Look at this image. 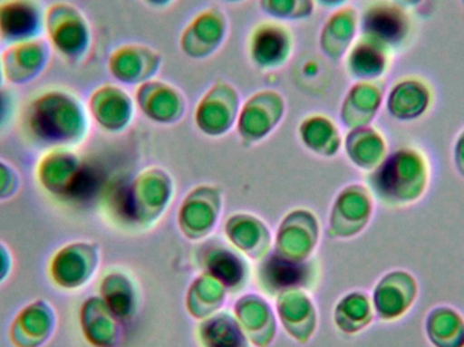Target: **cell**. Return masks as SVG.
<instances>
[{
    "label": "cell",
    "mask_w": 464,
    "mask_h": 347,
    "mask_svg": "<svg viewBox=\"0 0 464 347\" xmlns=\"http://www.w3.org/2000/svg\"><path fill=\"white\" fill-rule=\"evenodd\" d=\"M14 258L8 246L0 240V285L10 278L13 273Z\"/></svg>",
    "instance_id": "14"
},
{
    "label": "cell",
    "mask_w": 464,
    "mask_h": 347,
    "mask_svg": "<svg viewBox=\"0 0 464 347\" xmlns=\"http://www.w3.org/2000/svg\"><path fill=\"white\" fill-rule=\"evenodd\" d=\"M22 188L19 171L5 160L0 159V202L10 201Z\"/></svg>",
    "instance_id": "13"
},
{
    "label": "cell",
    "mask_w": 464,
    "mask_h": 347,
    "mask_svg": "<svg viewBox=\"0 0 464 347\" xmlns=\"http://www.w3.org/2000/svg\"><path fill=\"white\" fill-rule=\"evenodd\" d=\"M425 335L433 347H464V318L450 305H438L425 318Z\"/></svg>",
    "instance_id": "10"
},
{
    "label": "cell",
    "mask_w": 464,
    "mask_h": 347,
    "mask_svg": "<svg viewBox=\"0 0 464 347\" xmlns=\"http://www.w3.org/2000/svg\"><path fill=\"white\" fill-rule=\"evenodd\" d=\"M427 186V169L421 158L411 152L395 155L381 171L376 188L384 201L408 205L417 201Z\"/></svg>",
    "instance_id": "4"
},
{
    "label": "cell",
    "mask_w": 464,
    "mask_h": 347,
    "mask_svg": "<svg viewBox=\"0 0 464 347\" xmlns=\"http://www.w3.org/2000/svg\"><path fill=\"white\" fill-rule=\"evenodd\" d=\"M0 2H5V0H0Z\"/></svg>",
    "instance_id": "17"
},
{
    "label": "cell",
    "mask_w": 464,
    "mask_h": 347,
    "mask_svg": "<svg viewBox=\"0 0 464 347\" xmlns=\"http://www.w3.org/2000/svg\"><path fill=\"white\" fill-rule=\"evenodd\" d=\"M45 8L38 0L0 2V41L15 43L44 34Z\"/></svg>",
    "instance_id": "9"
},
{
    "label": "cell",
    "mask_w": 464,
    "mask_h": 347,
    "mask_svg": "<svg viewBox=\"0 0 464 347\" xmlns=\"http://www.w3.org/2000/svg\"><path fill=\"white\" fill-rule=\"evenodd\" d=\"M44 34L54 53L67 62L83 59L92 45L89 22L68 2H54L45 8Z\"/></svg>",
    "instance_id": "2"
},
{
    "label": "cell",
    "mask_w": 464,
    "mask_h": 347,
    "mask_svg": "<svg viewBox=\"0 0 464 347\" xmlns=\"http://www.w3.org/2000/svg\"><path fill=\"white\" fill-rule=\"evenodd\" d=\"M52 49L44 38L10 43L0 53L5 83L26 86L37 81L51 62Z\"/></svg>",
    "instance_id": "6"
},
{
    "label": "cell",
    "mask_w": 464,
    "mask_h": 347,
    "mask_svg": "<svg viewBox=\"0 0 464 347\" xmlns=\"http://www.w3.org/2000/svg\"><path fill=\"white\" fill-rule=\"evenodd\" d=\"M38 186L56 198H72L83 191L86 169L72 149L51 147L38 158L35 165Z\"/></svg>",
    "instance_id": "3"
},
{
    "label": "cell",
    "mask_w": 464,
    "mask_h": 347,
    "mask_svg": "<svg viewBox=\"0 0 464 347\" xmlns=\"http://www.w3.org/2000/svg\"><path fill=\"white\" fill-rule=\"evenodd\" d=\"M419 297V283L411 273L394 270L387 273L373 292L376 313L383 321L392 322L409 313Z\"/></svg>",
    "instance_id": "8"
},
{
    "label": "cell",
    "mask_w": 464,
    "mask_h": 347,
    "mask_svg": "<svg viewBox=\"0 0 464 347\" xmlns=\"http://www.w3.org/2000/svg\"><path fill=\"white\" fill-rule=\"evenodd\" d=\"M81 327L84 338L95 347H109L113 342V322L105 303L100 299L86 300L81 308Z\"/></svg>",
    "instance_id": "11"
},
{
    "label": "cell",
    "mask_w": 464,
    "mask_h": 347,
    "mask_svg": "<svg viewBox=\"0 0 464 347\" xmlns=\"http://www.w3.org/2000/svg\"><path fill=\"white\" fill-rule=\"evenodd\" d=\"M5 73H3L2 59H0V92H2L3 86H5Z\"/></svg>",
    "instance_id": "16"
},
{
    "label": "cell",
    "mask_w": 464,
    "mask_h": 347,
    "mask_svg": "<svg viewBox=\"0 0 464 347\" xmlns=\"http://www.w3.org/2000/svg\"><path fill=\"white\" fill-rule=\"evenodd\" d=\"M87 113L102 130H119L124 119L122 95L113 87H100L90 95Z\"/></svg>",
    "instance_id": "12"
},
{
    "label": "cell",
    "mask_w": 464,
    "mask_h": 347,
    "mask_svg": "<svg viewBox=\"0 0 464 347\" xmlns=\"http://www.w3.org/2000/svg\"><path fill=\"white\" fill-rule=\"evenodd\" d=\"M57 329V313L45 299H35L21 308L8 327L14 347H44Z\"/></svg>",
    "instance_id": "7"
},
{
    "label": "cell",
    "mask_w": 464,
    "mask_h": 347,
    "mask_svg": "<svg viewBox=\"0 0 464 347\" xmlns=\"http://www.w3.org/2000/svg\"><path fill=\"white\" fill-rule=\"evenodd\" d=\"M100 262L98 247L89 242H71L57 248L49 259L48 277L65 292L83 288L95 275Z\"/></svg>",
    "instance_id": "5"
},
{
    "label": "cell",
    "mask_w": 464,
    "mask_h": 347,
    "mask_svg": "<svg viewBox=\"0 0 464 347\" xmlns=\"http://www.w3.org/2000/svg\"><path fill=\"white\" fill-rule=\"evenodd\" d=\"M5 103L3 101L2 92H0V121H2L3 116H5Z\"/></svg>",
    "instance_id": "15"
},
{
    "label": "cell",
    "mask_w": 464,
    "mask_h": 347,
    "mask_svg": "<svg viewBox=\"0 0 464 347\" xmlns=\"http://www.w3.org/2000/svg\"><path fill=\"white\" fill-rule=\"evenodd\" d=\"M26 132L35 143L73 149L89 133V113L73 92L51 87L33 97L24 113Z\"/></svg>",
    "instance_id": "1"
}]
</instances>
